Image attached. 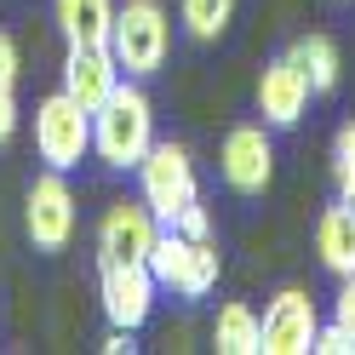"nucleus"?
I'll list each match as a JSON object with an SVG mask.
<instances>
[{
    "label": "nucleus",
    "mask_w": 355,
    "mask_h": 355,
    "mask_svg": "<svg viewBox=\"0 0 355 355\" xmlns=\"http://www.w3.org/2000/svg\"><path fill=\"white\" fill-rule=\"evenodd\" d=\"M35 155L52 172H69L92 155V109L69 92H52L35 103Z\"/></svg>",
    "instance_id": "4"
},
{
    "label": "nucleus",
    "mask_w": 355,
    "mask_h": 355,
    "mask_svg": "<svg viewBox=\"0 0 355 355\" xmlns=\"http://www.w3.org/2000/svg\"><path fill=\"white\" fill-rule=\"evenodd\" d=\"M155 144V103L138 80H121L98 109H92V155L115 172H138V161Z\"/></svg>",
    "instance_id": "1"
},
{
    "label": "nucleus",
    "mask_w": 355,
    "mask_h": 355,
    "mask_svg": "<svg viewBox=\"0 0 355 355\" xmlns=\"http://www.w3.org/2000/svg\"><path fill=\"white\" fill-rule=\"evenodd\" d=\"M332 321H338L349 338H355V275H344L338 293H332Z\"/></svg>",
    "instance_id": "19"
},
{
    "label": "nucleus",
    "mask_w": 355,
    "mask_h": 355,
    "mask_svg": "<svg viewBox=\"0 0 355 355\" xmlns=\"http://www.w3.org/2000/svg\"><path fill=\"white\" fill-rule=\"evenodd\" d=\"M52 17H58L69 46H109L115 0H52Z\"/></svg>",
    "instance_id": "14"
},
{
    "label": "nucleus",
    "mask_w": 355,
    "mask_h": 355,
    "mask_svg": "<svg viewBox=\"0 0 355 355\" xmlns=\"http://www.w3.org/2000/svg\"><path fill=\"white\" fill-rule=\"evenodd\" d=\"M321 332V309L304 286H281L263 304V355H309Z\"/></svg>",
    "instance_id": "8"
},
{
    "label": "nucleus",
    "mask_w": 355,
    "mask_h": 355,
    "mask_svg": "<svg viewBox=\"0 0 355 355\" xmlns=\"http://www.w3.org/2000/svg\"><path fill=\"white\" fill-rule=\"evenodd\" d=\"M315 355H355V338H349L338 321H321V332H315Z\"/></svg>",
    "instance_id": "20"
},
{
    "label": "nucleus",
    "mask_w": 355,
    "mask_h": 355,
    "mask_svg": "<svg viewBox=\"0 0 355 355\" xmlns=\"http://www.w3.org/2000/svg\"><path fill=\"white\" fill-rule=\"evenodd\" d=\"M12 132H17V98L6 92V86H0V144H6Z\"/></svg>",
    "instance_id": "23"
},
{
    "label": "nucleus",
    "mask_w": 355,
    "mask_h": 355,
    "mask_svg": "<svg viewBox=\"0 0 355 355\" xmlns=\"http://www.w3.org/2000/svg\"><path fill=\"white\" fill-rule=\"evenodd\" d=\"M172 230H184V235L201 241V235H212V218H207V207H201V201H189L184 212H178V224H172Z\"/></svg>",
    "instance_id": "21"
},
{
    "label": "nucleus",
    "mask_w": 355,
    "mask_h": 355,
    "mask_svg": "<svg viewBox=\"0 0 355 355\" xmlns=\"http://www.w3.org/2000/svg\"><path fill=\"white\" fill-rule=\"evenodd\" d=\"M315 258L332 281L355 275V207L349 201H332L321 218H315Z\"/></svg>",
    "instance_id": "13"
},
{
    "label": "nucleus",
    "mask_w": 355,
    "mask_h": 355,
    "mask_svg": "<svg viewBox=\"0 0 355 355\" xmlns=\"http://www.w3.org/2000/svg\"><path fill=\"white\" fill-rule=\"evenodd\" d=\"M218 172L235 195H263L275 178V144H270V126H235L224 149H218Z\"/></svg>",
    "instance_id": "9"
},
{
    "label": "nucleus",
    "mask_w": 355,
    "mask_h": 355,
    "mask_svg": "<svg viewBox=\"0 0 355 355\" xmlns=\"http://www.w3.org/2000/svg\"><path fill=\"white\" fill-rule=\"evenodd\" d=\"M138 195L149 201V212L161 218V224H178V212H184L189 201H201V178H195L189 149L155 138L149 155L138 161Z\"/></svg>",
    "instance_id": "5"
},
{
    "label": "nucleus",
    "mask_w": 355,
    "mask_h": 355,
    "mask_svg": "<svg viewBox=\"0 0 355 355\" xmlns=\"http://www.w3.org/2000/svg\"><path fill=\"white\" fill-rule=\"evenodd\" d=\"M115 86H121V63L109 46H69L63 52V92L80 98L86 109H98Z\"/></svg>",
    "instance_id": "12"
},
{
    "label": "nucleus",
    "mask_w": 355,
    "mask_h": 355,
    "mask_svg": "<svg viewBox=\"0 0 355 355\" xmlns=\"http://www.w3.org/2000/svg\"><path fill=\"white\" fill-rule=\"evenodd\" d=\"M149 270L161 286H172L178 298H207L218 275H224V258H218V241L212 235H184V230H172L161 224V235H155V247H149Z\"/></svg>",
    "instance_id": "3"
},
{
    "label": "nucleus",
    "mask_w": 355,
    "mask_h": 355,
    "mask_svg": "<svg viewBox=\"0 0 355 355\" xmlns=\"http://www.w3.org/2000/svg\"><path fill=\"white\" fill-rule=\"evenodd\" d=\"M332 189H338V201L355 207V121H344L332 138Z\"/></svg>",
    "instance_id": "18"
},
{
    "label": "nucleus",
    "mask_w": 355,
    "mask_h": 355,
    "mask_svg": "<svg viewBox=\"0 0 355 355\" xmlns=\"http://www.w3.org/2000/svg\"><path fill=\"white\" fill-rule=\"evenodd\" d=\"M286 52H293V63H298V69L309 75L315 98L338 86V75H344V58H338V46H332V35H298Z\"/></svg>",
    "instance_id": "16"
},
{
    "label": "nucleus",
    "mask_w": 355,
    "mask_h": 355,
    "mask_svg": "<svg viewBox=\"0 0 355 355\" xmlns=\"http://www.w3.org/2000/svg\"><path fill=\"white\" fill-rule=\"evenodd\" d=\"M155 293H161V281L144 258H98V298H103L109 327L138 332L155 315Z\"/></svg>",
    "instance_id": "6"
},
{
    "label": "nucleus",
    "mask_w": 355,
    "mask_h": 355,
    "mask_svg": "<svg viewBox=\"0 0 355 355\" xmlns=\"http://www.w3.org/2000/svg\"><path fill=\"white\" fill-rule=\"evenodd\" d=\"M166 46H172V17L161 0H126L115 6V24H109V52H115L121 75L144 80L166 63Z\"/></svg>",
    "instance_id": "2"
},
{
    "label": "nucleus",
    "mask_w": 355,
    "mask_h": 355,
    "mask_svg": "<svg viewBox=\"0 0 355 355\" xmlns=\"http://www.w3.org/2000/svg\"><path fill=\"white\" fill-rule=\"evenodd\" d=\"M24 230L35 241V252H63L75 241V189L63 184V172H40L24 195Z\"/></svg>",
    "instance_id": "7"
},
{
    "label": "nucleus",
    "mask_w": 355,
    "mask_h": 355,
    "mask_svg": "<svg viewBox=\"0 0 355 355\" xmlns=\"http://www.w3.org/2000/svg\"><path fill=\"white\" fill-rule=\"evenodd\" d=\"M212 349L218 355H263V315H252V304H224L212 321Z\"/></svg>",
    "instance_id": "15"
},
{
    "label": "nucleus",
    "mask_w": 355,
    "mask_h": 355,
    "mask_svg": "<svg viewBox=\"0 0 355 355\" xmlns=\"http://www.w3.org/2000/svg\"><path fill=\"white\" fill-rule=\"evenodd\" d=\"M17 69H24V58H17V40L12 35H0V86H17Z\"/></svg>",
    "instance_id": "22"
},
{
    "label": "nucleus",
    "mask_w": 355,
    "mask_h": 355,
    "mask_svg": "<svg viewBox=\"0 0 355 355\" xmlns=\"http://www.w3.org/2000/svg\"><path fill=\"white\" fill-rule=\"evenodd\" d=\"M309 98H315V86H309V75L293 63V52L263 63V75H258V115H263V126H298Z\"/></svg>",
    "instance_id": "10"
},
{
    "label": "nucleus",
    "mask_w": 355,
    "mask_h": 355,
    "mask_svg": "<svg viewBox=\"0 0 355 355\" xmlns=\"http://www.w3.org/2000/svg\"><path fill=\"white\" fill-rule=\"evenodd\" d=\"M161 235V218L149 212V201H109V212L98 218V258H144Z\"/></svg>",
    "instance_id": "11"
},
{
    "label": "nucleus",
    "mask_w": 355,
    "mask_h": 355,
    "mask_svg": "<svg viewBox=\"0 0 355 355\" xmlns=\"http://www.w3.org/2000/svg\"><path fill=\"white\" fill-rule=\"evenodd\" d=\"M235 6H241V0H178L184 29H189L195 40H218V35L235 24Z\"/></svg>",
    "instance_id": "17"
}]
</instances>
